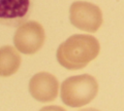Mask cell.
Masks as SVG:
<instances>
[{
	"mask_svg": "<svg viewBox=\"0 0 124 111\" xmlns=\"http://www.w3.org/2000/svg\"><path fill=\"white\" fill-rule=\"evenodd\" d=\"M97 92L98 84L94 77L87 74L73 76L62 83L61 99L69 106H81L90 102Z\"/></svg>",
	"mask_w": 124,
	"mask_h": 111,
	"instance_id": "cell-1",
	"label": "cell"
},
{
	"mask_svg": "<svg viewBox=\"0 0 124 111\" xmlns=\"http://www.w3.org/2000/svg\"><path fill=\"white\" fill-rule=\"evenodd\" d=\"M70 21L80 30L95 32L103 22L102 11L92 3L76 1L70 7Z\"/></svg>",
	"mask_w": 124,
	"mask_h": 111,
	"instance_id": "cell-2",
	"label": "cell"
},
{
	"mask_svg": "<svg viewBox=\"0 0 124 111\" xmlns=\"http://www.w3.org/2000/svg\"><path fill=\"white\" fill-rule=\"evenodd\" d=\"M44 27L37 21H25L16 31L14 42L18 51L24 54H34L39 51L45 42Z\"/></svg>",
	"mask_w": 124,
	"mask_h": 111,
	"instance_id": "cell-3",
	"label": "cell"
},
{
	"mask_svg": "<svg viewBox=\"0 0 124 111\" xmlns=\"http://www.w3.org/2000/svg\"><path fill=\"white\" fill-rule=\"evenodd\" d=\"M33 4L34 0H0V24L18 27L28 19Z\"/></svg>",
	"mask_w": 124,
	"mask_h": 111,
	"instance_id": "cell-4",
	"label": "cell"
},
{
	"mask_svg": "<svg viewBox=\"0 0 124 111\" xmlns=\"http://www.w3.org/2000/svg\"><path fill=\"white\" fill-rule=\"evenodd\" d=\"M55 77L48 73H39L35 75L30 81V92L33 97L40 101H50L54 99L57 95L58 88H46L50 81Z\"/></svg>",
	"mask_w": 124,
	"mask_h": 111,
	"instance_id": "cell-5",
	"label": "cell"
},
{
	"mask_svg": "<svg viewBox=\"0 0 124 111\" xmlns=\"http://www.w3.org/2000/svg\"><path fill=\"white\" fill-rule=\"evenodd\" d=\"M41 111H66V110L59 106H46L42 108Z\"/></svg>",
	"mask_w": 124,
	"mask_h": 111,
	"instance_id": "cell-6",
	"label": "cell"
},
{
	"mask_svg": "<svg viewBox=\"0 0 124 111\" xmlns=\"http://www.w3.org/2000/svg\"><path fill=\"white\" fill-rule=\"evenodd\" d=\"M79 111H99V110L94 109V108H86V109H82V110H79Z\"/></svg>",
	"mask_w": 124,
	"mask_h": 111,
	"instance_id": "cell-7",
	"label": "cell"
}]
</instances>
